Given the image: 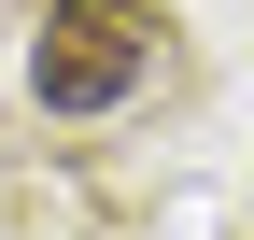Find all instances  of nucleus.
<instances>
[{
  "mask_svg": "<svg viewBox=\"0 0 254 240\" xmlns=\"http://www.w3.org/2000/svg\"><path fill=\"white\" fill-rule=\"evenodd\" d=\"M141 71H155V14L141 0H57L28 28V99L43 113H113Z\"/></svg>",
  "mask_w": 254,
  "mask_h": 240,
  "instance_id": "1",
  "label": "nucleus"
}]
</instances>
